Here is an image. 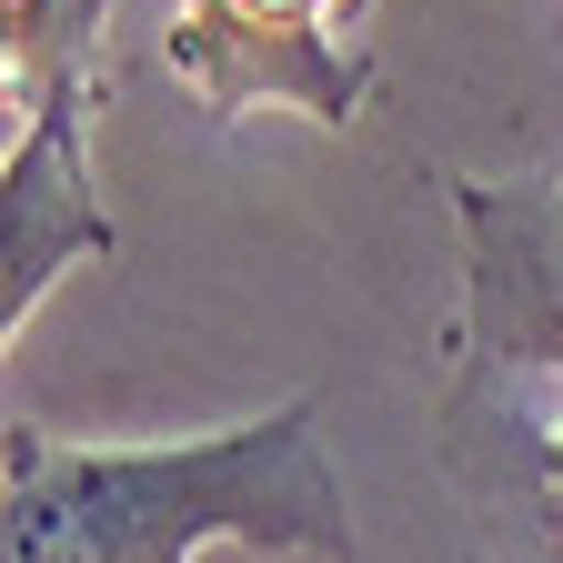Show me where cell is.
<instances>
[{
	"label": "cell",
	"instance_id": "obj_1",
	"mask_svg": "<svg viewBox=\"0 0 563 563\" xmlns=\"http://www.w3.org/2000/svg\"><path fill=\"white\" fill-rule=\"evenodd\" d=\"M211 543L352 563V504L312 402L191 443H60L21 412L0 422V563H201Z\"/></svg>",
	"mask_w": 563,
	"mask_h": 563
},
{
	"label": "cell",
	"instance_id": "obj_2",
	"mask_svg": "<svg viewBox=\"0 0 563 563\" xmlns=\"http://www.w3.org/2000/svg\"><path fill=\"white\" fill-rule=\"evenodd\" d=\"M111 0H0V91H11V162H0V332L51 302V282L111 252V211L91 191V70Z\"/></svg>",
	"mask_w": 563,
	"mask_h": 563
},
{
	"label": "cell",
	"instance_id": "obj_3",
	"mask_svg": "<svg viewBox=\"0 0 563 563\" xmlns=\"http://www.w3.org/2000/svg\"><path fill=\"white\" fill-rule=\"evenodd\" d=\"M172 81L242 111H302L342 131L373 91V0H172Z\"/></svg>",
	"mask_w": 563,
	"mask_h": 563
},
{
	"label": "cell",
	"instance_id": "obj_4",
	"mask_svg": "<svg viewBox=\"0 0 563 563\" xmlns=\"http://www.w3.org/2000/svg\"><path fill=\"white\" fill-rule=\"evenodd\" d=\"M463 222V393L563 383V172L553 181H473L453 172Z\"/></svg>",
	"mask_w": 563,
	"mask_h": 563
},
{
	"label": "cell",
	"instance_id": "obj_5",
	"mask_svg": "<svg viewBox=\"0 0 563 563\" xmlns=\"http://www.w3.org/2000/svg\"><path fill=\"white\" fill-rule=\"evenodd\" d=\"M523 463H533V514H543V543L563 563V412L523 422Z\"/></svg>",
	"mask_w": 563,
	"mask_h": 563
}]
</instances>
